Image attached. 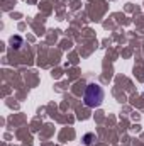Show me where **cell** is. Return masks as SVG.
I'll list each match as a JSON object with an SVG mask.
<instances>
[{
	"instance_id": "1",
	"label": "cell",
	"mask_w": 144,
	"mask_h": 146,
	"mask_svg": "<svg viewBox=\"0 0 144 146\" xmlns=\"http://www.w3.org/2000/svg\"><path fill=\"white\" fill-rule=\"evenodd\" d=\"M104 97H105V92L104 88L98 85V83H90L85 90V95H83V102L87 107L90 109H95L98 106H102L104 102Z\"/></svg>"
},
{
	"instance_id": "2",
	"label": "cell",
	"mask_w": 144,
	"mask_h": 146,
	"mask_svg": "<svg viewBox=\"0 0 144 146\" xmlns=\"http://www.w3.org/2000/svg\"><path fill=\"white\" fill-rule=\"evenodd\" d=\"M93 138H95V134H87V136H85V145H90V143H92L90 139H93Z\"/></svg>"
}]
</instances>
